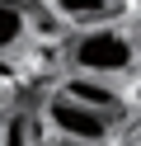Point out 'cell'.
I'll use <instances>...</instances> for the list:
<instances>
[{"mask_svg": "<svg viewBox=\"0 0 141 146\" xmlns=\"http://www.w3.org/2000/svg\"><path fill=\"white\" fill-rule=\"evenodd\" d=\"M71 66L80 76H99V80H122L136 66V42L122 29H85L71 42Z\"/></svg>", "mask_w": 141, "mask_h": 146, "instance_id": "cell-1", "label": "cell"}, {"mask_svg": "<svg viewBox=\"0 0 141 146\" xmlns=\"http://www.w3.org/2000/svg\"><path fill=\"white\" fill-rule=\"evenodd\" d=\"M42 123L52 127V137H66V141H85V146H103L113 137V113L89 104H75L56 90L52 99L42 104Z\"/></svg>", "mask_w": 141, "mask_h": 146, "instance_id": "cell-2", "label": "cell"}, {"mask_svg": "<svg viewBox=\"0 0 141 146\" xmlns=\"http://www.w3.org/2000/svg\"><path fill=\"white\" fill-rule=\"evenodd\" d=\"M47 137L38 132V118L33 113H5L0 118V146H42Z\"/></svg>", "mask_w": 141, "mask_h": 146, "instance_id": "cell-5", "label": "cell"}, {"mask_svg": "<svg viewBox=\"0 0 141 146\" xmlns=\"http://www.w3.org/2000/svg\"><path fill=\"white\" fill-rule=\"evenodd\" d=\"M56 10V19H66L71 29H108L122 14V0H47Z\"/></svg>", "mask_w": 141, "mask_h": 146, "instance_id": "cell-3", "label": "cell"}, {"mask_svg": "<svg viewBox=\"0 0 141 146\" xmlns=\"http://www.w3.org/2000/svg\"><path fill=\"white\" fill-rule=\"evenodd\" d=\"M66 99H75V104H89V108H103V113H118L122 108V90L118 80H99V76H80L75 71L71 80L61 85Z\"/></svg>", "mask_w": 141, "mask_h": 146, "instance_id": "cell-4", "label": "cell"}, {"mask_svg": "<svg viewBox=\"0 0 141 146\" xmlns=\"http://www.w3.org/2000/svg\"><path fill=\"white\" fill-rule=\"evenodd\" d=\"M0 80H9V85H14V66H9V57H0Z\"/></svg>", "mask_w": 141, "mask_h": 146, "instance_id": "cell-8", "label": "cell"}, {"mask_svg": "<svg viewBox=\"0 0 141 146\" xmlns=\"http://www.w3.org/2000/svg\"><path fill=\"white\" fill-rule=\"evenodd\" d=\"M132 104H141V80H136V85H132Z\"/></svg>", "mask_w": 141, "mask_h": 146, "instance_id": "cell-10", "label": "cell"}, {"mask_svg": "<svg viewBox=\"0 0 141 146\" xmlns=\"http://www.w3.org/2000/svg\"><path fill=\"white\" fill-rule=\"evenodd\" d=\"M24 38H28V14L19 10L14 0H0V57L19 52Z\"/></svg>", "mask_w": 141, "mask_h": 146, "instance_id": "cell-6", "label": "cell"}, {"mask_svg": "<svg viewBox=\"0 0 141 146\" xmlns=\"http://www.w3.org/2000/svg\"><path fill=\"white\" fill-rule=\"evenodd\" d=\"M42 146H85V141H66V137H47Z\"/></svg>", "mask_w": 141, "mask_h": 146, "instance_id": "cell-9", "label": "cell"}, {"mask_svg": "<svg viewBox=\"0 0 141 146\" xmlns=\"http://www.w3.org/2000/svg\"><path fill=\"white\" fill-rule=\"evenodd\" d=\"M9 94H14V85H9V80H0V113L9 108Z\"/></svg>", "mask_w": 141, "mask_h": 146, "instance_id": "cell-7", "label": "cell"}]
</instances>
